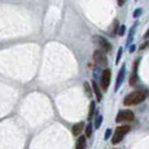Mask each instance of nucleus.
Listing matches in <instances>:
<instances>
[{
  "instance_id": "f3484780",
  "label": "nucleus",
  "mask_w": 149,
  "mask_h": 149,
  "mask_svg": "<svg viewBox=\"0 0 149 149\" xmlns=\"http://www.w3.org/2000/svg\"><path fill=\"white\" fill-rule=\"evenodd\" d=\"M148 45H149V42H144V43H142V44L140 45V50H143V49H146Z\"/></svg>"
},
{
  "instance_id": "423d86ee",
  "label": "nucleus",
  "mask_w": 149,
  "mask_h": 149,
  "mask_svg": "<svg viewBox=\"0 0 149 149\" xmlns=\"http://www.w3.org/2000/svg\"><path fill=\"white\" fill-rule=\"evenodd\" d=\"M109 81H111V70L109 69H105L101 73V78H100V83H101V87L102 90H107L109 86Z\"/></svg>"
},
{
  "instance_id": "4468645a",
  "label": "nucleus",
  "mask_w": 149,
  "mask_h": 149,
  "mask_svg": "<svg viewBox=\"0 0 149 149\" xmlns=\"http://www.w3.org/2000/svg\"><path fill=\"white\" fill-rule=\"evenodd\" d=\"M85 135H86L87 137H90V136L92 135V125H91V123H88V125L86 126V128H85Z\"/></svg>"
},
{
  "instance_id": "f03ea898",
  "label": "nucleus",
  "mask_w": 149,
  "mask_h": 149,
  "mask_svg": "<svg viewBox=\"0 0 149 149\" xmlns=\"http://www.w3.org/2000/svg\"><path fill=\"white\" fill-rule=\"evenodd\" d=\"M130 130V127L127 126V125H123V126H119L116 127V129L114 130V134L112 136V143L113 144H118L119 142H121V140L126 136V134Z\"/></svg>"
},
{
  "instance_id": "f8f14e48",
  "label": "nucleus",
  "mask_w": 149,
  "mask_h": 149,
  "mask_svg": "<svg viewBox=\"0 0 149 149\" xmlns=\"http://www.w3.org/2000/svg\"><path fill=\"white\" fill-rule=\"evenodd\" d=\"M94 109H95V102L94 101H91L90 104V109H88V120L92 119L93 114H94Z\"/></svg>"
},
{
  "instance_id": "5701e85b",
  "label": "nucleus",
  "mask_w": 149,
  "mask_h": 149,
  "mask_svg": "<svg viewBox=\"0 0 149 149\" xmlns=\"http://www.w3.org/2000/svg\"><path fill=\"white\" fill-rule=\"evenodd\" d=\"M134 50H135V45H132V48L129 49V51H130V52H133Z\"/></svg>"
},
{
  "instance_id": "ddd939ff",
  "label": "nucleus",
  "mask_w": 149,
  "mask_h": 149,
  "mask_svg": "<svg viewBox=\"0 0 149 149\" xmlns=\"http://www.w3.org/2000/svg\"><path fill=\"white\" fill-rule=\"evenodd\" d=\"M84 88H85V92H86V95L90 98V97H92V92H91V88H90V86H88V83L87 81H85L84 83Z\"/></svg>"
},
{
  "instance_id": "dca6fc26",
  "label": "nucleus",
  "mask_w": 149,
  "mask_h": 149,
  "mask_svg": "<svg viewBox=\"0 0 149 149\" xmlns=\"http://www.w3.org/2000/svg\"><path fill=\"white\" fill-rule=\"evenodd\" d=\"M121 55H122V48H120V49L118 50V56H116V61H115V63H116V64L119 63V61H120V57H121Z\"/></svg>"
},
{
  "instance_id": "1a4fd4ad",
  "label": "nucleus",
  "mask_w": 149,
  "mask_h": 149,
  "mask_svg": "<svg viewBox=\"0 0 149 149\" xmlns=\"http://www.w3.org/2000/svg\"><path fill=\"white\" fill-rule=\"evenodd\" d=\"M84 130V122L80 121V122H77L72 126V134L73 135H79L81 132Z\"/></svg>"
},
{
  "instance_id": "a211bd4d",
  "label": "nucleus",
  "mask_w": 149,
  "mask_h": 149,
  "mask_svg": "<svg viewBox=\"0 0 149 149\" xmlns=\"http://www.w3.org/2000/svg\"><path fill=\"white\" fill-rule=\"evenodd\" d=\"M123 33H125V26L119 27V31H118V34H119V35H122Z\"/></svg>"
},
{
  "instance_id": "6ab92c4d",
  "label": "nucleus",
  "mask_w": 149,
  "mask_h": 149,
  "mask_svg": "<svg viewBox=\"0 0 149 149\" xmlns=\"http://www.w3.org/2000/svg\"><path fill=\"white\" fill-rule=\"evenodd\" d=\"M111 129H107V132H106V135H105V140H107L108 137H109V135H111Z\"/></svg>"
},
{
  "instance_id": "7ed1b4c3",
  "label": "nucleus",
  "mask_w": 149,
  "mask_h": 149,
  "mask_svg": "<svg viewBox=\"0 0 149 149\" xmlns=\"http://www.w3.org/2000/svg\"><path fill=\"white\" fill-rule=\"evenodd\" d=\"M93 41H94V43L100 48L101 51H104V52H109V51L112 50L111 43H109L105 37H101V36L95 35V36L93 37Z\"/></svg>"
},
{
  "instance_id": "20e7f679",
  "label": "nucleus",
  "mask_w": 149,
  "mask_h": 149,
  "mask_svg": "<svg viewBox=\"0 0 149 149\" xmlns=\"http://www.w3.org/2000/svg\"><path fill=\"white\" fill-rule=\"evenodd\" d=\"M135 118L134 113L130 111V109H122L116 115V122H129V121H133Z\"/></svg>"
},
{
  "instance_id": "39448f33",
  "label": "nucleus",
  "mask_w": 149,
  "mask_h": 149,
  "mask_svg": "<svg viewBox=\"0 0 149 149\" xmlns=\"http://www.w3.org/2000/svg\"><path fill=\"white\" fill-rule=\"evenodd\" d=\"M93 61L98 65H101V66H106L107 65V57H106L105 52L101 51V50H95L93 52Z\"/></svg>"
},
{
  "instance_id": "aec40b11",
  "label": "nucleus",
  "mask_w": 149,
  "mask_h": 149,
  "mask_svg": "<svg viewBox=\"0 0 149 149\" xmlns=\"http://www.w3.org/2000/svg\"><path fill=\"white\" fill-rule=\"evenodd\" d=\"M140 14H141V9H140V8H137V10L134 13V16H137V15H140Z\"/></svg>"
},
{
  "instance_id": "4be33fe9",
  "label": "nucleus",
  "mask_w": 149,
  "mask_h": 149,
  "mask_svg": "<svg viewBox=\"0 0 149 149\" xmlns=\"http://www.w3.org/2000/svg\"><path fill=\"white\" fill-rule=\"evenodd\" d=\"M144 37H146V38H149V29H148V30H147V33L144 34Z\"/></svg>"
},
{
  "instance_id": "412c9836",
  "label": "nucleus",
  "mask_w": 149,
  "mask_h": 149,
  "mask_svg": "<svg viewBox=\"0 0 149 149\" xmlns=\"http://www.w3.org/2000/svg\"><path fill=\"white\" fill-rule=\"evenodd\" d=\"M125 1H126V0H118V5H119V6H122V5L125 3Z\"/></svg>"
},
{
  "instance_id": "2eb2a0df",
  "label": "nucleus",
  "mask_w": 149,
  "mask_h": 149,
  "mask_svg": "<svg viewBox=\"0 0 149 149\" xmlns=\"http://www.w3.org/2000/svg\"><path fill=\"white\" fill-rule=\"evenodd\" d=\"M101 122H102V116H101V115H98V118L95 119V122H94V127L98 129V128L100 127Z\"/></svg>"
},
{
  "instance_id": "f257e3e1",
  "label": "nucleus",
  "mask_w": 149,
  "mask_h": 149,
  "mask_svg": "<svg viewBox=\"0 0 149 149\" xmlns=\"http://www.w3.org/2000/svg\"><path fill=\"white\" fill-rule=\"evenodd\" d=\"M146 93L142 91H134L129 94H127L123 99V105L125 106H133V105H137L141 104L142 101H144L146 99Z\"/></svg>"
},
{
  "instance_id": "9b49d317",
  "label": "nucleus",
  "mask_w": 149,
  "mask_h": 149,
  "mask_svg": "<svg viewBox=\"0 0 149 149\" xmlns=\"http://www.w3.org/2000/svg\"><path fill=\"white\" fill-rule=\"evenodd\" d=\"M86 147V139L84 136H79L76 142V149H85Z\"/></svg>"
},
{
  "instance_id": "0eeeda50",
  "label": "nucleus",
  "mask_w": 149,
  "mask_h": 149,
  "mask_svg": "<svg viewBox=\"0 0 149 149\" xmlns=\"http://www.w3.org/2000/svg\"><path fill=\"white\" fill-rule=\"evenodd\" d=\"M137 64H139V59L135 61L134 63V68H133V72L130 74V78H129V85H135L139 80V77H137Z\"/></svg>"
},
{
  "instance_id": "6e6552de",
  "label": "nucleus",
  "mask_w": 149,
  "mask_h": 149,
  "mask_svg": "<svg viewBox=\"0 0 149 149\" xmlns=\"http://www.w3.org/2000/svg\"><path fill=\"white\" fill-rule=\"evenodd\" d=\"M125 71H126V68L125 65H122L121 70L119 71V74H118V78H116V85H115V91H118V88L120 87L122 80H123V77H125Z\"/></svg>"
},
{
  "instance_id": "9d476101",
  "label": "nucleus",
  "mask_w": 149,
  "mask_h": 149,
  "mask_svg": "<svg viewBox=\"0 0 149 149\" xmlns=\"http://www.w3.org/2000/svg\"><path fill=\"white\" fill-rule=\"evenodd\" d=\"M92 88H93V92H94V95L97 98V101H101L102 99V94H101V91L98 86V84L95 81H92Z\"/></svg>"
}]
</instances>
